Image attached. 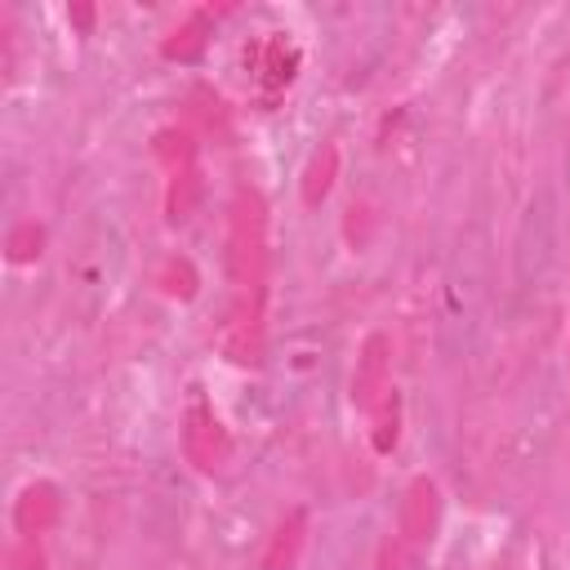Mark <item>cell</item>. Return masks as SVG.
Returning a JSON list of instances; mask_svg holds the SVG:
<instances>
[{
    "label": "cell",
    "mask_w": 570,
    "mask_h": 570,
    "mask_svg": "<svg viewBox=\"0 0 570 570\" xmlns=\"http://www.w3.org/2000/svg\"><path fill=\"white\" fill-rule=\"evenodd\" d=\"M490 298H494L490 240L481 227H472L459 236L436 289V352L445 361H468L481 347Z\"/></svg>",
    "instance_id": "1"
},
{
    "label": "cell",
    "mask_w": 570,
    "mask_h": 570,
    "mask_svg": "<svg viewBox=\"0 0 570 570\" xmlns=\"http://www.w3.org/2000/svg\"><path fill=\"white\" fill-rule=\"evenodd\" d=\"M561 263V214L548 187H534L512 232V303L530 307Z\"/></svg>",
    "instance_id": "2"
},
{
    "label": "cell",
    "mask_w": 570,
    "mask_h": 570,
    "mask_svg": "<svg viewBox=\"0 0 570 570\" xmlns=\"http://www.w3.org/2000/svg\"><path fill=\"white\" fill-rule=\"evenodd\" d=\"M125 272V236L116 227V218L98 214L85 232H80V245L67 263V281H71V298L85 316H98L102 303L111 298L116 281Z\"/></svg>",
    "instance_id": "3"
},
{
    "label": "cell",
    "mask_w": 570,
    "mask_h": 570,
    "mask_svg": "<svg viewBox=\"0 0 570 570\" xmlns=\"http://www.w3.org/2000/svg\"><path fill=\"white\" fill-rule=\"evenodd\" d=\"M321 370H325V338L316 330H298V334H289L276 347V374H281V383L307 387Z\"/></svg>",
    "instance_id": "4"
}]
</instances>
